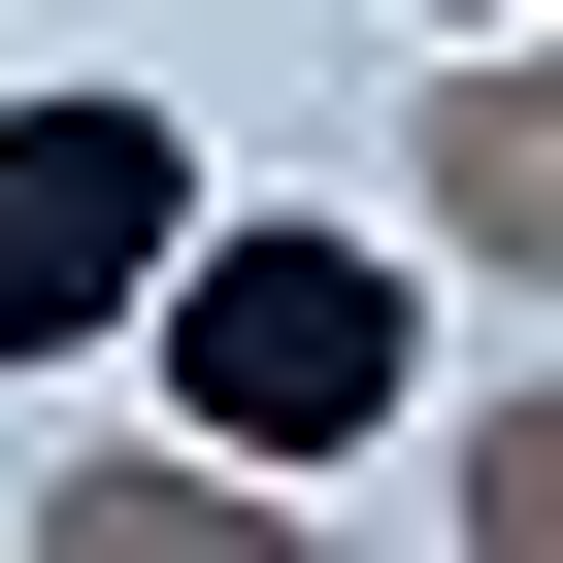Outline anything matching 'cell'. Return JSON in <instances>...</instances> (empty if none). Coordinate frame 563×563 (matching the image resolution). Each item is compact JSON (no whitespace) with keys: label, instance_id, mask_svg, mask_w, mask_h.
<instances>
[{"label":"cell","instance_id":"3957f363","mask_svg":"<svg viewBox=\"0 0 563 563\" xmlns=\"http://www.w3.org/2000/svg\"><path fill=\"white\" fill-rule=\"evenodd\" d=\"M398 265H464V299H563V67H530V0H497V34H431Z\"/></svg>","mask_w":563,"mask_h":563},{"label":"cell","instance_id":"7a4b0ae2","mask_svg":"<svg viewBox=\"0 0 563 563\" xmlns=\"http://www.w3.org/2000/svg\"><path fill=\"white\" fill-rule=\"evenodd\" d=\"M166 199H199V133H166L133 67H34V100H0V398H67V365L133 332Z\"/></svg>","mask_w":563,"mask_h":563},{"label":"cell","instance_id":"277c9868","mask_svg":"<svg viewBox=\"0 0 563 563\" xmlns=\"http://www.w3.org/2000/svg\"><path fill=\"white\" fill-rule=\"evenodd\" d=\"M0 530H34V563H299L332 497H265L232 431H166V398H133V431H67L34 497H0Z\"/></svg>","mask_w":563,"mask_h":563},{"label":"cell","instance_id":"6da1fadb","mask_svg":"<svg viewBox=\"0 0 563 563\" xmlns=\"http://www.w3.org/2000/svg\"><path fill=\"white\" fill-rule=\"evenodd\" d=\"M133 365H166V431H232L265 497H332V464H398V398H431V265L365 232V199H166V265H133Z\"/></svg>","mask_w":563,"mask_h":563},{"label":"cell","instance_id":"8992f818","mask_svg":"<svg viewBox=\"0 0 563 563\" xmlns=\"http://www.w3.org/2000/svg\"><path fill=\"white\" fill-rule=\"evenodd\" d=\"M398 34H497V0H398Z\"/></svg>","mask_w":563,"mask_h":563},{"label":"cell","instance_id":"5b68a950","mask_svg":"<svg viewBox=\"0 0 563 563\" xmlns=\"http://www.w3.org/2000/svg\"><path fill=\"white\" fill-rule=\"evenodd\" d=\"M431 530H464V563H530V530H563V398H530V365L431 431Z\"/></svg>","mask_w":563,"mask_h":563}]
</instances>
